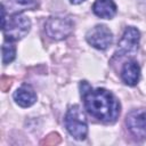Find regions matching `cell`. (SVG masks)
<instances>
[{
    "label": "cell",
    "instance_id": "obj_1",
    "mask_svg": "<svg viewBox=\"0 0 146 146\" xmlns=\"http://www.w3.org/2000/svg\"><path fill=\"white\" fill-rule=\"evenodd\" d=\"M80 90L84 107L91 116L105 123L116 121L120 114V103L112 92L103 88L91 89L87 81L80 83Z\"/></svg>",
    "mask_w": 146,
    "mask_h": 146
},
{
    "label": "cell",
    "instance_id": "obj_2",
    "mask_svg": "<svg viewBox=\"0 0 146 146\" xmlns=\"http://www.w3.org/2000/svg\"><path fill=\"white\" fill-rule=\"evenodd\" d=\"M31 29V22L26 16L15 14L6 16V10L2 8V32L8 41H17L24 38Z\"/></svg>",
    "mask_w": 146,
    "mask_h": 146
},
{
    "label": "cell",
    "instance_id": "obj_3",
    "mask_svg": "<svg viewBox=\"0 0 146 146\" xmlns=\"http://www.w3.org/2000/svg\"><path fill=\"white\" fill-rule=\"evenodd\" d=\"M64 122L66 130L73 138L78 140H83L87 137L88 124H87L86 115L80 108V106L78 105L71 106L66 112Z\"/></svg>",
    "mask_w": 146,
    "mask_h": 146
},
{
    "label": "cell",
    "instance_id": "obj_4",
    "mask_svg": "<svg viewBox=\"0 0 146 146\" xmlns=\"http://www.w3.org/2000/svg\"><path fill=\"white\" fill-rule=\"evenodd\" d=\"M73 29V23L66 17H50L44 24V30L48 36L55 40H63L67 38Z\"/></svg>",
    "mask_w": 146,
    "mask_h": 146
},
{
    "label": "cell",
    "instance_id": "obj_5",
    "mask_svg": "<svg viewBox=\"0 0 146 146\" xmlns=\"http://www.w3.org/2000/svg\"><path fill=\"white\" fill-rule=\"evenodd\" d=\"M86 40L94 48L99 49V50H105L112 44L113 34L107 26L96 25L87 32Z\"/></svg>",
    "mask_w": 146,
    "mask_h": 146
},
{
    "label": "cell",
    "instance_id": "obj_6",
    "mask_svg": "<svg viewBox=\"0 0 146 146\" xmlns=\"http://www.w3.org/2000/svg\"><path fill=\"white\" fill-rule=\"evenodd\" d=\"M129 131L138 139H146V110H132L125 117Z\"/></svg>",
    "mask_w": 146,
    "mask_h": 146
},
{
    "label": "cell",
    "instance_id": "obj_7",
    "mask_svg": "<svg viewBox=\"0 0 146 146\" xmlns=\"http://www.w3.org/2000/svg\"><path fill=\"white\" fill-rule=\"evenodd\" d=\"M140 34L139 31L133 27L129 26L124 30L123 35L117 44V55H133L139 46Z\"/></svg>",
    "mask_w": 146,
    "mask_h": 146
},
{
    "label": "cell",
    "instance_id": "obj_8",
    "mask_svg": "<svg viewBox=\"0 0 146 146\" xmlns=\"http://www.w3.org/2000/svg\"><path fill=\"white\" fill-rule=\"evenodd\" d=\"M14 99L21 107H30L36 102V94L31 86L23 84L14 92Z\"/></svg>",
    "mask_w": 146,
    "mask_h": 146
},
{
    "label": "cell",
    "instance_id": "obj_9",
    "mask_svg": "<svg viewBox=\"0 0 146 146\" xmlns=\"http://www.w3.org/2000/svg\"><path fill=\"white\" fill-rule=\"evenodd\" d=\"M121 78L125 84L136 86L140 78V68L138 63L135 60H128L124 63L121 71Z\"/></svg>",
    "mask_w": 146,
    "mask_h": 146
},
{
    "label": "cell",
    "instance_id": "obj_10",
    "mask_svg": "<svg viewBox=\"0 0 146 146\" xmlns=\"http://www.w3.org/2000/svg\"><path fill=\"white\" fill-rule=\"evenodd\" d=\"M92 11L100 18L111 19L116 14V5L113 0H95Z\"/></svg>",
    "mask_w": 146,
    "mask_h": 146
},
{
    "label": "cell",
    "instance_id": "obj_11",
    "mask_svg": "<svg viewBox=\"0 0 146 146\" xmlns=\"http://www.w3.org/2000/svg\"><path fill=\"white\" fill-rule=\"evenodd\" d=\"M35 0H3L2 8L8 10L10 15L21 14L24 10H30L36 7Z\"/></svg>",
    "mask_w": 146,
    "mask_h": 146
},
{
    "label": "cell",
    "instance_id": "obj_12",
    "mask_svg": "<svg viewBox=\"0 0 146 146\" xmlns=\"http://www.w3.org/2000/svg\"><path fill=\"white\" fill-rule=\"evenodd\" d=\"M2 63L3 64H9L10 62L14 60L15 55H16V48L14 44L10 43V41L5 42L2 44Z\"/></svg>",
    "mask_w": 146,
    "mask_h": 146
},
{
    "label": "cell",
    "instance_id": "obj_13",
    "mask_svg": "<svg viewBox=\"0 0 146 146\" xmlns=\"http://www.w3.org/2000/svg\"><path fill=\"white\" fill-rule=\"evenodd\" d=\"M72 3H74V5H78V3H81V2H83L84 0H70Z\"/></svg>",
    "mask_w": 146,
    "mask_h": 146
}]
</instances>
